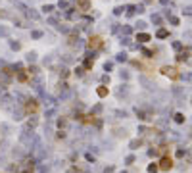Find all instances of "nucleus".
Listing matches in <instances>:
<instances>
[{
	"instance_id": "1",
	"label": "nucleus",
	"mask_w": 192,
	"mask_h": 173,
	"mask_svg": "<svg viewBox=\"0 0 192 173\" xmlns=\"http://www.w3.org/2000/svg\"><path fill=\"white\" fill-rule=\"evenodd\" d=\"M160 169L161 171H169V169H173V160L169 158V156H163L160 160Z\"/></svg>"
},
{
	"instance_id": "2",
	"label": "nucleus",
	"mask_w": 192,
	"mask_h": 173,
	"mask_svg": "<svg viewBox=\"0 0 192 173\" xmlns=\"http://www.w3.org/2000/svg\"><path fill=\"white\" fill-rule=\"evenodd\" d=\"M161 73H163V75H167V77H171V79H179V71L175 69V67H163V69H161Z\"/></svg>"
},
{
	"instance_id": "3",
	"label": "nucleus",
	"mask_w": 192,
	"mask_h": 173,
	"mask_svg": "<svg viewBox=\"0 0 192 173\" xmlns=\"http://www.w3.org/2000/svg\"><path fill=\"white\" fill-rule=\"evenodd\" d=\"M25 112H27V114H37V112H38L37 100H29V102L25 104Z\"/></svg>"
},
{
	"instance_id": "4",
	"label": "nucleus",
	"mask_w": 192,
	"mask_h": 173,
	"mask_svg": "<svg viewBox=\"0 0 192 173\" xmlns=\"http://www.w3.org/2000/svg\"><path fill=\"white\" fill-rule=\"evenodd\" d=\"M100 46H102V38H100V37H90L89 48H100Z\"/></svg>"
},
{
	"instance_id": "5",
	"label": "nucleus",
	"mask_w": 192,
	"mask_h": 173,
	"mask_svg": "<svg viewBox=\"0 0 192 173\" xmlns=\"http://www.w3.org/2000/svg\"><path fill=\"white\" fill-rule=\"evenodd\" d=\"M96 92H98V96H102V98H104V96H108V89H106V87H100Z\"/></svg>"
},
{
	"instance_id": "6",
	"label": "nucleus",
	"mask_w": 192,
	"mask_h": 173,
	"mask_svg": "<svg viewBox=\"0 0 192 173\" xmlns=\"http://www.w3.org/2000/svg\"><path fill=\"white\" fill-rule=\"evenodd\" d=\"M79 8L81 10H89V0H79Z\"/></svg>"
},
{
	"instance_id": "7",
	"label": "nucleus",
	"mask_w": 192,
	"mask_h": 173,
	"mask_svg": "<svg viewBox=\"0 0 192 173\" xmlns=\"http://www.w3.org/2000/svg\"><path fill=\"white\" fill-rule=\"evenodd\" d=\"M138 40H140V42H148V40H150V35L142 33V35H138Z\"/></svg>"
},
{
	"instance_id": "8",
	"label": "nucleus",
	"mask_w": 192,
	"mask_h": 173,
	"mask_svg": "<svg viewBox=\"0 0 192 173\" xmlns=\"http://www.w3.org/2000/svg\"><path fill=\"white\" fill-rule=\"evenodd\" d=\"M186 58H188V52H181L179 56H177V60H179V62H185Z\"/></svg>"
},
{
	"instance_id": "9",
	"label": "nucleus",
	"mask_w": 192,
	"mask_h": 173,
	"mask_svg": "<svg viewBox=\"0 0 192 173\" xmlns=\"http://www.w3.org/2000/svg\"><path fill=\"white\" fill-rule=\"evenodd\" d=\"M175 121H177V123H183V121H185V115H183V114H177V115H175Z\"/></svg>"
},
{
	"instance_id": "10",
	"label": "nucleus",
	"mask_w": 192,
	"mask_h": 173,
	"mask_svg": "<svg viewBox=\"0 0 192 173\" xmlns=\"http://www.w3.org/2000/svg\"><path fill=\"white\" fill-rule=\"evenodd\" d=\"M158 169H160V166H156V164H152V166L148 167V171H150V173H156Z\"/></svg>"
},
{
	"instance_id": "11",
	"label": "nucleus",
	"mask_w": 192,
	"mask_h": 173,
	"mask_svg": "<svg viewBox=\"0 0 192 173\" xmlns=\"http://www.w3.org/2000/svg\"><path fill=\"white\" fill-rule=\"evenodd\" d=\"M158 37H160V38H165L167 37V31H165V29H160V31H158Z\"/></svg>"
},
{
	"instance_id": "12",
	"label": "nucleus",
	"mask_w": 192,
	"mask_h": 173,
	"mask_svg": "<svg viewBox=\"0 0 192 173\" xmlns=\"http://www.w3.org/2000/svg\"><path fill=\"white\" fill-rule=\"evenodd\" d=\"M67 173H79V171H77L75 167H73V169H69V171H67Z\"/></svg>"
},
{
	"instance_id": "13",
	"label": "nucleus",
	"mask_w": 192,
	"mask_h": 173,
	"mask_svg": "<svg viewBox=\"0 0 192 173\" xmlns=\"http://www.w3.org/2000/svg\"><path fill=\"white\" fill-rule=\"evenodd\" d=\"M23 173H31V171H23Z\"/></svg>"
}]
</instances>
